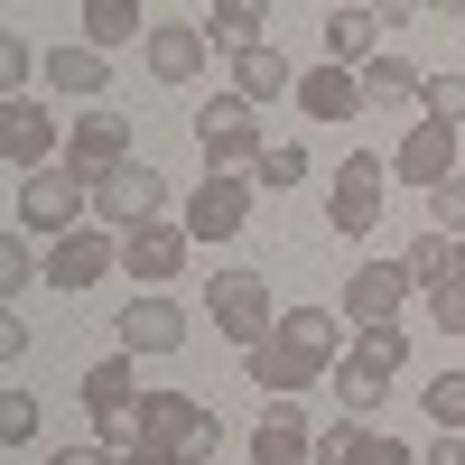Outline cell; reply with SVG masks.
<instances>
[{"label":"cell","instance_id":"obj_20","mask_svg":"<svg viewBox=\"0 0 465 465\" xmlns=\"http://www.w3.org/2000/svg\"><path fill=\"white\" fill-rule=\"evenodd\" d=\"M47 84H56V94H74V103H103L112 56H103V47H84V37H74V47H47Z\"/></svg>","mask_w":465,"mask_h":465},{"label":"cell","instance_id":"obj_4","mask_svg":"<svg viewBox=\"0 0 465 465\" xmlns=\"http://www.w3.org/2000/svg\"><path fill=\"white\" fill-rule=\"evenodd\" d=\"M84 214H94V177H74L65 159L19 177V232H47V242H56V232H74Z\"/></svg>","mask_w":465,"mask_h":465},{"label":"cell","instance_id":"obj_25","mask_svg":"<svg viewBox=\"0 0 465 465\" xmlns=\"http://www.w3.org/2000/svg\"><path fill=\"white\" fill-rule=\"evenodd\" d=\"M344 354L372 363L381 381H401V372H410V335H401V326H354V344H344Z\"/></svg>","mask_w":465,"mask_h":465},{"label":"cell","instance_id":"obj_13","mask_svg":"<svg viewBox=\"0 0 465 465\" xmlns=\"http://www.w3.org/2000/svg\"><path fill=\"white\" fill-rule=\"evenodd\" d=\"M112 344H122V354H177L186 344V307L168 289H140L122 317H112Z\"/></svg>","mask_w":465,"mask_h":465},{"label":"cell","instance_id":"obj_9","mask_svg":"<svg viewBox=\"0 0 465 465\" xmlns=\"http://www.w3.org/2000/svg\"><path fill=\"white\" fill-rule=\"evenodd\" d=\"M0 159H10L19 177L65 159V131L47 122V103H37V94H10V103H0Z\"/></svg>","mask_w":465,"mask_h":465},{"label":"cell","instance_id":"obj_11","mask_svg":"<svg viewBox=\"0 0 465 465\" xmlns=\"http://www.w3.org/2000/svg\"><path fill=\"white\" fill-rule=\"evenodd\" d=\"M391 177H401V186H419V196H438L447 177H465V168H456V122H429V112H419L410 140L391 149Z\"/></svg>","mask_w":465,"mask_h":465},{"label":"cell","instance_id":"obj_31","mask_svg":"<svg viewBox=\"0 0 465 465\" xmlns=\"http://www.w3.org/2000/svg\"><path fill=\"white\" fill-rule=\"evenodd\" d=\"M28 438H37V391L10 381V391H0V447H28Z\"/></svg>","mask_w":465,"mask_h":465},{"label":"cell","instance_id":"obj_17","mask_svg":"<svg viewBox=\"0 0 465 465\" xmlns=\"http://www.w3.org/2000/svg\"><path fill=\"white\" fill-rule=\"evenodd\" d=\"M307 122H354L363 112V74L354 65H317V74H298V94H289Z\"/></svg>","mask_w":465,"mask_h":465},{"label":"cell","instance_id":"obj_12","mask_svg":"<svg viewBox=\"0 0 465 465\" xmlns=\"http://www.w3.org/2000/svg\"><path fill=\"white\" fill-rule=\"evenodd\" d=\"M65 168H74V177H94V186H103L112 168H131V112H103V103H94L84 122L65 131Z\"/></svg>","mask_w":465,"mask_h":465},{"label":"cell","instance_id":"obj_43","mask_svg":"<svg viewBox=\"0 0 465 465\" xmlns=\"http://www.w3.org/2000/svg\"><path fill=\"white\" fill-rule=\"evenodd\" d=\"M456 280H465V232H456Z\"/></svg>","mask_w":465,"mask_h":465},{"label":"cell","instance_id":"obj_2","mask_svg":"<svg viewBox=\"0 0 465 465\" xmlns=\"http://www.w3.org/2000/svg\"><path fill=\"white\" fill-rule=\"evenodd\" d=\"M381 196H391V149H354V159H335L326 232H335V242H363V232L381 223Z\"/></svg>","mask_w":465,"mask_h":465},{"label":"cell","instance_id":"obj_14","mask_svg":"<svg viewBox=\"0 0 465 465\" xmlns=\"http://www.w3.org/2000/svg\"><path fill=\"white\" fill-rule=\"evenodd\" d=\"M140 56H149V74H159V84H196V74H205V56H214V37H205V19H159V28H149L140 37Z\"/></svg>","mask_w":465,"mask_h":465},{"label":"cell","instance_id":"obj_22","mask_svg":"<svg viewBox=\"0 0 465 465\" xmlns=\"http://www.w3.org/2000/svg\"><path fill=\"white\" fill-rule=\"evenodd\" d=\"M261 28H270V0H205V37H214L223 56L261 47Z\"/></svg>","mask_w":465,"mask_h":465},{"label":"cell","instance_id":"obj_16","mask_svg":"<svg viewBox=\"0 0 465 465\" xmlns=\"http://www.w3.org/2000/svg\"><path fill=\"white\" fill-rule=\"evenodd\" d=\"M252 465H317V429H307L298 401H270L252 429Z\"/></svg>","mask_w":465,"mask_h":465},{"label":"cell","instance_id":"obj_10","mask_svg":"<svg viewBox=\"0 0 465 465\" xmlns=\"http://www.w3.org/2000/svg\"><path fill=\"white\" fill-rule=\"evenodd\" d=\"M410 289H419V280H410V261H363L354 280H344L335 307H344V326H401Z\"/></svg>","mask_w":465,"mask_h":465},{"label":"cell","instance_id":"obj_5","mask_svg":"<svg viewBox=\"0 0 465 465\" xmlns=\"http://www.w3.org/2000/svg\"><path fill=\"white\" fill-rule=\"evenodd\" d=\"M140 401H149V391L131 381V354L112 344V354L84 372V419H94V438H103V447H131V438H140Z\"/></svg>","mask_w":465,"mask_h":465},{"label":"cell","instance_id":"obj_19","mask_svg":"<svg viewBox=\"0 0 465 465\" xmlns=\"http://www.w3.org/2000/svg\"><path fill=\"white\" fill-rule=\"evenodd\" d=\"M74 19H84V47H140L159 19H140V0H74Z\"/></svg>","mask_w":465,"mask_h":465},{"label":"cell","instance_id":"obj_39","mask_svg":"<svg viewBox=\"0 0 465 465\" xmlns=\"http://www.w3.org/2000/svg\"><path fill=\"white\" fill-rule=\"evenodd\" d=\"M419 465H465V429H438L429 447H419Z\"/></svg>","mask_w":465,"mask_h":465},{"label":"cell","instance_id":"obj_28","mask_svg":"<svg viewBox=\"0 0 465 465\" xmlns=\"http://www.w3.org/2000/svg\"><path fill=\"white\" fill-rule=\"evenodd\" d=\"M363 438H372L363 419H354V410H335L326 429H317V465H363Z\"/></svg>","mask_w":465,"mask_h":465},{"label":"cell","instance_id":"obj_1","mask_svg":"<svg viewBox=\"0 0 465 465\" xmlns=\"http://www.w3.org/2000/svg\"><path fill=\"white\" fill-rule=\"evenodd\" d=\"M335 354H344V307H280V326L242 354V381L270 401H298L307 381L335 372Z\"/></svg>","mask_w":465,"mask_h":465},{"label":"cell","instance_id":"obj_38","mask_svg":"<svg viewBox=\"0 0 465 465\" xmlns=\"http://www.w3.org/2000/svg\"><path fill=\"white\" fill-rule=\"evenodd\" d=\"M37 465H131V456H122V447H103V438H94V447H65V456H37Z\"/></svg>","mask_w":465,"mask_h":465},{"label":"cell","instance_id":"obj_7","mask_svg":"<svg viewBox=\"0 0 465 465\" xmlns=\"http://www.w3.org/2000/svg\"><path fill=\"white\" fill-rule=\"evenodd\" d=\"M186 232H196V242H232V232H252V177L205 168L196 186H186Z\"/></svg>","mask_w":465,"mask_h":465},{"label":"cell","instance_id":"obj_27","mask_svg":"<svg viewBox=\"0 0 465 465\" xmlns=\"http://www.w3.org/2000/svg\"><path fill=\"white\" fill-rule=\"evenodd\" d=\"M186 419H196V401H186V391H149V401H140V438H168V447H177ZM177 456H186V447H177Z\"/></svg>","mask_w":465,"mask_h":465},{"label":"cell","instance_id":"obj_40","mask_svg":"<svg viewBox=\"0 0 465 465\" xmlns=\"http://www.w3.org/2000/svg\"><path fill=\"white\" fill-rule=\"evenodd\" d=\"M363 465H419L410 438H363Z\"/></svg>","mask_w":465,"mask_h":465},{"label":"cell","instance_id":"obj_41","mask_svg":"<svg viewBox=\"0 0 465 465\" xmlns=\"http://www.w3.org/2000/svg\"><path fill=\"white\" fill-rule=\"evenodd\" d=\"M410 10H429V0H372V19L391 28V19H410Z\"/></svg>","mask_w":465,"mask_h":465},{"label":"cell","instance_id":"obj_32","mask_svg":"<svg viewBox=\"0 0 465 465\" xmlns=\"http://www.w3.org/2000/svg\"><path fill=\"white\" fill-rule=\"evenodd\" d=\"M37 270H47V261L28 252V232H0V298H19V289L37 280Z\"/></svg>","mask_w":465,"mask_h":465},{"label":"cell","instance_id":"obj_30","mask_svg":"<svg viewBox=\"0 0 465 465\" xmlns=\"http://www.w3.org/2000/svg\"><path fill=\"white\" fill-rule=\"evenodd\" d=\"M298 177H307V149H298V140H270V159L252 168V186H270V196H289Z\"/></svg>","mask_w":465,"mask_h":465},{"label":"cell","instance_id":"obj_15","mask_svg":"<svg viewBox=\"0 0 465 465\" xmlns=\"http://www.w3.org/2000/svg\"><path fill=\"white\" fill-rule=\"evenodd\" d=\"M186 242H196V232L168 223V214H159V223H131V232H122V270H131L140 289H168L177 270H186Z\"/></svg>","mask_w":465,"mask_h":465},{"label":"cell","instance_id":"obj_44","mask_svg":"<svg viewBox=\"0 0 465 465\" xmlns=\"http://www.w3.org/2000/svg\"><path fill=\"white\" fill-rule=\"evenodd\" d=\"M307 10H335V0H307Z\"/></svg>","mask_w":465,"mask_h":465},{"label":"cell","instance_id":"obj_21","mask_svg":"<svg viewBox=\"0 0 465 465\" xmlns=\"http://www.w3.org/2000/svg\"><path fill=\"white\" fill-rule=\"evenodd\" d=\"M372 56H381V19L372 10H326V65H354L363 74Z\"/></svg>","mask_w":465,"mask_h":465},{"label":"cell","instance_id":"obj_18","mask_svg":"<svg viewBox=\"0 0 465 465\" xmlns=\"http://www.w3.org/2000/svg\"><path fill=\"white\" fill-rule=\"evenodd\" d=\"M232 94H242L252 112H261V103H289V94H298V65L261 37V47H242V56H232Z\"/></svg>","mask_w":465,"mask_h":465},{"label":"cell","instance_id":"obj_42","mask_svg":"<svg viewBox=\"0 0 465 465\" xmlns=\"http://www.w3.org/2000/svg\"><path fill=\"white\" fill-rule=\"evenodd\" d=\"M429 10H438V19H465V0H429Z\"/></svg>","mask_w":465,"mask_h":465},{"label":"cell","instance_id":"obj_37","mask_svg":"<svg viewBox=\"0 0 465 465\" xmlns=\"http://www.w3.org/2000/svg\"><path fill=\"white\" fill-rule=\"evenodd\" d=\"M429 214H438V232H465V177H447V186H438Z\"/></svg>","mask_w":465,"mask_h":465},{"label":"cell","instance_id":"obj_6","mask_svg":"<svg viewBox=\"0 0 465 465\" xmlns=\"http://www.w3.org/2000/svg\"><path fill=\"white\" fill-rule=\"evenodd\" d=\"M112 261H122V232H112V223H74V232H56V242H47V289L84 298V289L112 280Z\"/></svg>","mask_w":465,"mask_h":465},{"label":"cell","instance_id":"obj_3","mask_svg":"<svg viewBox=\"0 0 465 465\" xmlns=\"http://www.w3.org/2000/svg\"><path fill=\"white\" fill-rule=\"evenodd\" d=\"M205 326H214L223 344H242V354H252V344L280 326V298H270L261 270H214V280H205Z\"/></svg>","mask_w":465,"mask_h":465},{"label":"cell","instance_id":"obj_33","mask_svg":"<svg viewBox=\"0 0 465 465\" xmlns=\"http://www.w3.org/2000/svg\"><path fill=\"white\" fill-rule=\"evenodd\" d=\"M419 112H429V122H456V131H465V74H429V84H419Z\"/></svg>","mask_w":465,"mask_h":465},{"label":"cell","instance_id":"obj_35","mask_svg":"<svg viewBox=\"0 0 465 465\" xmlns=\"http://www.w3.org/2000/svg\"><path fill=\"white\" fill-rule=\"evenodd\" d=\"M177 447H186V465H205V456L223 447V419H214V410L196 401V419H186V438H177Z\"/></svg>","mask_w":465,"mask_h":465},{"label":"cell","instance_id":"obj_34","mask_svg":"<svg viewBox=\"0 0 465 465\" xmlns=\"http://www.w3.org/2000/svg\"><path fill=\"white\" fill-rule=\"evenodd\" d=\"M37 74H47V56H28V37H0V84H10V94H28Z\"/></svg>","mask_w":465,"mask_h":465},{"label":"cell","instance_id":"obj_24","mask_svg":"<svg viewBox=\"0 0 465 465\" xmlns=\"http://www.w3.org/2000/svg\"><path fill=\"white\" fill-rule=\"evenodd\" d=\"M410 280H419V298H429V289H447L456 280V232H410Z\"/></svg>","mask_w":465,"mask_h":465},{"label":"cell","instance_id":"obj_36","mask_svg":"<svg viewBox=\"0 0 465 465\" xmlns=\"http://www.w3.org/2000/svg\"><path fill=\"white\" fill-rule=\"evenodd\" d=\"M429 317H438L447 335H465V280H447V289H429Z\"/></svg>","mask_w":465,"mask_h":465},{"label":"cell","instance_id":"obj_23","mask_svg":"<svg viewBox=\"0 0 465 465\" xmlns=\"http://www.w3.org/2000/svg\"><path fill=\"white\" fill-rule=\"evenodd\" d=\"M419 84H429V74H419L410 56H391V47L363 65V103H381V112H419Z\"/></svg>","mask_w":465,"mask_h":465},{"label":"cell","instance_id":"obj_26","mask_svg":"<svg viewBox=\"0 0 465 465\" xmlns=\"http://www.w3.org/2000/svg\"><path fill=\"white\" fill-rule=\"evenodd\" d=\"M326 381H335V410H354V419H363L381 391H391V381H381L372 363H354V354H335V372H326Z\"/></svg>","mask_w":465,"mask_h":465},{"label":"cell","instance_id":"obj_8","mask_svg":"<svg viewBox=\"0 0 465 465\" xmlns=\"http://www.w3.org/2000/svg\"><path fill=\"white\" fill-rule=\"evenodd\" d=\"M159 214H168V177L149 168V159L112 168V177L94 186V223H112V232H131V223H159Z\"/></svg>","mask_w":465,"mask_h":465},{"label":"cell","instance_id":"obj_29","mask_svg":"<svg viewBox=\"0 0 465 465\" xmlns=\"http://www.w3.org/2000/svg\"><path fill=\"white\" fill-rule=\"evenodd\" d=\"M419 410H429V429H465V372L419 381Z\"/></svg>","mask_w":465,"mask_h":465}]
</instances>
